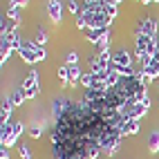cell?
Wrapping results in <instances>:
<instances>
[{
  "mask_svg": "<svg viewBox=\"0 0 159 159\" xmlns=\"http://www.w3.org/2000/svg\"><path fill=\"white\" fill-rule=\"evenodd\" d=\"M137 43H134V56L137 58H146V56H155L157 52V38H150V36H141V34H134Z\"/></svg>",
  "mask_w": 159,
  "mask_h": 159,
  "instance_id": "cell-1",
  "label": "cell"
},
{
  "mask_svg": "<svg viewBox=\"0 0 159 159\" xmlns=\"http://www.w3.org/2000/svg\"><path fill=\"white\" fill-rule=\"evenodd\" d=\"M25 90V97L27 99H36V94L40 92V76H38V72L36 70H29L27 72V76L23 79V85H20Z\"/></svg>",
  "mask_w": 159,
  "mask_h": 159,
  "instance_id": "cell-2",
  "label": "cell"
},
{
  "mask_svg": "<svg viewBox=\"0 0 159 159\" xmlns=\"http://www.w3.org/2000/svg\"><path fill=\"white\" fill-rule=\"evenodd\" d=\"M132 63H134V61H132V56H130L128 49L119 47V49L112 52V67H114V70H116V67H130Z\"/></svg>",
  "mask_w": 159,
  "mask_h": 159,
  "instance_id": "cell-3",
  "label": "cell"
},
{
  "mask_svg": "<svg viewBox=\"0 0 159 159\" xmlns=\"http://www.w3.org/2000/svg\"><path fill=\"white\" fill-rule=\"evenodd\" d=\"M134 34L155 38V36H157V20H155V18H141L139 25H137V29H134Z\"/></svg>",
  "mask_w": 159,
  "mask_h": 159,
  "instance_id": "cell-4",
  "label": "cell"
},
{
  "mask_svg": "<svg viewBox=\"0 0 159 159\" xmlns=\"http://www.w3.org/2000/svg\"><path fill=\"white\" fill-rule=\"evenodd\" d=\"M47 16L54 25H63V2L61 0H47Z\"/></svg>",
  "mask_w": 159,
  "mask_h": 159,
  "instance_id": "cell-5",
  "label": "cell"
},
{
  "mask_svg": "<svg viewBox=\"0 0 159 159\" xmlns=\"http://www.w3.org/2000/svg\"><path fill=\"white\" fill-rule=\"evenodd\" d=\"M18 56L23 58V61L27 63V65H34V63H40V58H38V54H36V52H34V49H29V47H25V45L18 49Z\"/></svg>",
  "mask_w": 159,
  "mask_h": 159,
  "instance_id": "cell-6",
  "label": "cell"
},
{
  "mask_svg": "<svg viewBox=\"0 0 159 159\" xmlns=\"http://www.w3.org/2000/svg\"><path fill=\"white\" fill-rule=\"evenodd\" d=\"M137 132H139V121H137V119H125L121 123V137L137 134Z\"/></svg>",
  "mask_w": 159,
  "mask_h": 159,
  "instance_id": "cell-7",
  "label": "cell"
},
{
  "mask_svg": "<svg viewBox=\"0 0 159 159\" xmlns=\"http://www.w3.org/2000/svg\"><path fill=\"white\" fill-rule=\"evenodd\" d=\"M11 110H14L11 101H9V97H5L2 99V108H0V121L2 123H11Z\"/></svg>",
  "mask_w": 159,
  "mask_h": 159,
  "instance_id": "cell-8",
  "label": "cell"
},
{
  "mask_svg": "<svg viewBox=\"0 0 159 159\" xmlns=\"http://www.w3.org/2000/svg\"><path fill=\"white\" fill-rule=\"evenodd\" d=\"M23 132H25V123H14V132H11V137H9L2 146H5V148H11V146L18 141V137L23 134Z\"/></svg>",
  "mask_w": 159,
  "mask_h": 159,
  "instance_id": "cell-9",
  "label": "cell"
},
{
  "mask_svg": "<svg viewBox=\"0 0 159 159\" xmlns=\"http://www.w3.org/2000/svg\"><path fill=\"white\" fill-rule=\"evenodd\" d=\"M110 38H112V31L108 29V31H105V34L97 40V43H94V49H97V52H103V49H110Z\"/></svg>",
  "mask_w": 159,
  "mask_h": 159,
  "instance_id": "cell-10",
  "label": "cell"
},
{
  "mask_svg": "<svg viewBox=\"0 0 159 159\" xmlns=\"http://www.w3.org/2000/svg\"><path fill=\"white\" fill-rule=\"evenodd\" d=\"M16 27H18L16 20L2 16V20H0V34H9V31H16Z\"/></svg>",
  "mask_w": 159,
  "mask_h": 159,
  "instance_id": "cell-11",
  "label": "cell"
},
{
  "mask_svg": "<svg viewBox=\"0 0 159 159\" xmlns=\"http://www.w3.org/2000/svg\"><path fill=\"white\" fill-rule=\"evenodd\" d=\"M11 52H16V49L9 43H0V65H2V67H5V63L11 58Z\"/></svg>",
  "mask_w": 159,
  "mask_h": 159,
  "instance_id": "cell-12",
  "label": "cell"
},
{
  "mask_svg": "<svg viewBox=\"0 0 159 159\" xmlns=\"http://www.w3.org/2000/svg\"><path fill=\"white\" fill-rule=\"evenodd\" d=\"M9 101H11V105H14V108H16V105H23V101H27V97H25V90H23V88L14 90L11 94H9Z\"/></svg>",
  "mask_w": 159,
  "mask_h": 159,
  "instance_id": "cell-13",
  "label": "cell"
},
{
  "mask_svg": "<svg viewBox=\"0 0 159 159\" xmlns=\"http://www.w3.org/2000/svg\"><path fill=\"white\" fill-rule=\"evenodd\" d=\"M148 152H159V132L152 130L150 134H148Z\"/></svg>",
  "mask_w": 159,
  "mask_h": 159,
  "instance_id": "cell-14",
  "label": "cell"
},
{
  "mask_svg": "<svg viewBox=\"0 0 159 159\" xmlns=\"http://www.w3.org/2000/svg\"><path fill=\"white\" fill-rule=\"evenodd\" d=\"M14 132V123H0V143H5Z\"/></svg>",
  "mask_w": 159,
  "mask_h": 159,
  "instance_id": "cell-15",
  "label": "cell"
},
{
  "mask_svg": "<svg viewBox=\"0 0 159 159\" xmlns=\"http://www.w3.org/2000/svg\"><path fill=\"white\" fill-rule=\"evenodd\" d=\"M81 85L85 88V90H90V88H97V79H94V74L92 72H85L81 76Z\"/></svg>",
  "mask_w": 159,
  "mask_h": 159,
  "instance_id": "cell-16",
  "label": "cell"
},
{
  "mask_svg": "<svg viewBox=\"0 0 159 159\" xmlns=\"http://www.w3.org/2000/svg\"><path fill=\"white\" fill-rule=\"evenodd\" d=\"M108 29H85V38H88V43H97V40L105 34Z\"/></svg>",
  "mask_w": 159,
  "mask_h": 159,
  "instance_id": "cell-17",
  "label": "cell"
},
{
  "mask_svg": "<svg viewBox=\"0 0 159 159\" xmlns=\"http://www.w3.org/2000/svg\"><path fill=\"white\" fill-rule=\"evenodd\" d=\"M7 18H11V20H20V7L18 5H14V2H9V7H7Z\"/></svg>",
  "mask_w": 159,
  "mask_h": 159,
  "instance_id": "cell-18",
  "label": "cell"
},
{
  "mask_svg": "<svg viewBox=\"0 0 159 159\" xmlns=\"http://www.w3.org/2000/svg\"><path fill=\"white\" fill-rule=\"evenodd\" d=\"M67 9H70V14H72L74 18L83 14V5H81V2H76V0H70V2H67Z\"/></svg>",
  "mask_w": 159,
  "mask_h": 159,
  "instance_id": "cell-19",
  "label": "cell"
},
{
  "mask_svg": "<svg viewBox=\"0 0 159 159\" xmlns=\"http://www.w3.org/2000/svg\"><path fill=\"white\" fill-rule=\"evenodd\" d=\"M137 79H139V83H141V85H146V88H148V85H150V83L155 81V79H152V76H150V74H148L146 70H139V72H137Z\"/></svg>",
  "mask_w": 159,
  "mask_h": 159,
  "instance_id": "cell-20",
  "label": "cell"
},
{
  "mask_svg": "<svg viewBox=\"0 0 159 159\" xmlns=\"http://www.w3.org/2000/svg\"><path fill=\"white\" fill-rule=\"evenodd\" d=\"M56 76H58V81H61V83L70 81V67H67V63H65V65H61V67L56 70Z\"/></svg>",
  "mask_w": 159,
  "mask_h": 159,
  "instance_id": "cell-21",
  "label": "cell"
},
{
  "mask_svg": "<svg viewBox=\"0 0 159 159\" xmlns=\"http://www.w3.org/2000/svg\"><path fill=\"white\" fill-rule=\"evenodd\" d=\"M67 67H70V81H74V83H81L83 72L79 70V65H67Z\"/></svg>",
  "mask_w": 159,
  "mask_h": 159,
  "instance_id": "cell-22",
  "label": "cell"
},
{
  "mask_svg": "<svg viewBox=\"0 0 159 159\" xmlns=\"http://www.w3.org/2000/svg\"><path fill=\"white\" fill-rule=\"evenodd\" d=\"M40 134H43V125L40 123H31L29 125V137L31 139H40Z\"/></svg>",
  "mask_w": 159,
  "mask_h": 159,
  "instance_id": "cell-23",
  "label": "cell"
},
{
  "mask_svg": "<svg viewBox=\"0 0 159 159\" xmlns=\"http://www.w3.org/2000/svg\"><path fill=\"white\" fill-rule=\"evenodd\" d=\"M34 40H36L38 45H43V47H45V45H47V31L38 27V29H36V36H34Z\"/></svg>",
  "mask_w": 159,
  "mask_h": 159,
  "instance_id": "cell-24",
  "label": "cell"
},
{
  "mask_svg": "<svg viewBox=\"0 0 159 159\" xmlns=\"http://www.w3.org/2000/svg\"><path fill=\"white\" fill-rule=\"evenodd\" d=\"M65 63L67 65H79V52H67V56H65Z\"/></svg>",
  "mask_w": 159,
  "mask_h": 159,
  "instance_id": "cell-25",
  "label": "cell"
},
{
  "mask_svg": "<svg viewBox=\"0 0 159 159\" xmlns=\"http://www.w3.org/2000/svg\"><path fill=\"white\" fill-rule=\"evenodd\" d=\"M18 155H20V159H34V157H31V148H27V146H20Z\"/></svg>",
  "mask_w": 159,
  "mask_h": 159,
  "instance_id": "cell-26",
  "label": "cell"
},
{
  "mask_svg": "<svg viewBox=\"0 0 159 159\" xmlns=\"http://www.w3.org/2000/svg\"><path fill=\"white\" fill-rule=\"evenodd\" d=\"M9 2H14V5H18L20 9H25V7H29V0H9Z\"/></svg>",
  "mask_w": 159,
  "mask_h": 159,
  "instance_id": "cell-27",
  "label": "cell"
},
{
  "mask_svg": "<svg viewBox=\"0 0 159 159\" xmlns=\"http://www.w3.org/2000/svg\"><path fill=\"white\" fill-rule=\"evenodd\" d=\"M0 159H9V148L0 146Z\"/></svg>",
  "mask_w": 159,
  "mask_h": 159,
  "instance_id": "cell-28",
  "label": "cell"
},
{
  "mask_svg": "<svg viewBox=\"0 0 159 159\" xmlns=\"http://www.w3.org/2000/svg\"><path fill=\"white\" fill-rule=\"evenodd\" d=\"M108 2H112V5H116V7H119V5H121V0H108Z\"/></svg>",
  "mask_w": 159,
  "mask_h": 159,
  "instance_id": "cell-29",
  "label": "cell"
},
{
  "mask_svg": "<svg viewBox=\"0 0 159 159\" xmlns=\"http://www.w3.org/2000/svg\"><path fill=\"white\" fill-rule=\"evenodd\" d=\"M141 5H152V0H139Z\"/></svg>",
  "mask_w": 159,
  "mask_h": 159,
  "instance_id": "cell-30",
  "label": "cell"
},
{
  "mask_svg": "<svg viewBox=\"0 0 159 159\" xmlns=\"http://www.w3.org/2000/svg\"><path fill=\"white\" fill-rule=\"evenodd\" d=\"M90 2H92V0H85V5H90Z\"/></svg>",
  "mask_w": 159,
  "mask_h": 159,
  "instance_id": "cell-31",
  "label": "cell"
},
{
  "mask_svg": "<svg viewBox=\"0 0 159 159\" xmlns=\"http://www.w3.org/2000/svg\"><path fill=\"white\" fill-rule=\"evenodd\" d=\"M152 2H159V0H152Z\"/></svg>",
  "mask_w": 159,
  "mask_h": 159,
  "instance_id": "cell-32",
  "label": "cell"
},
{
  "mask_svg": "<svg viewBox=\"0 0 159 159\" xmlns=\"http://www.w3.org/2000/svg\"><path fill=\"white\" fill-rule=\"evenodd\" d=\"M157 83H159V81H157Z\"/></svg>",
  "mask_w": 159,
  "mask_h": 159,
  "instance_id": "cell-33",
  "label": "cell"
}]
</instances>
